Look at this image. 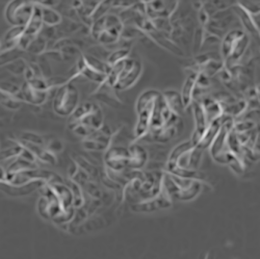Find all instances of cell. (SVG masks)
I'll list each match as a JSON object with an SVG mask.
<instances>
[{
  "label": "cell",
  "instance_id": "52a82bcc",
  "mask_svg": "<svg viewBox=\"0 0 260 259\" xmlns=\"http://www.w3.org/2000/svg\"><path fill=\"white\" fill-rule=\"evenodd\" d=\"M79 105V92L72 81H68L56 89L52 109L60 117L69 118Z\"/></svg>",
  "mask_w": 260,
  "mask_h": 259
},
{
  "label": "cell",
  "instance_id": "9c48e42d",
  "mask_svg": "<svg viewBox=\"0 0 260 259\" xmlns=\"http://www.w3.org/2000/svg\"><path fill=\"white\" fill-rule=\"evenodd\" d=\"M128 147L125 148L123 146L112 144L105 151L103 157L105 172L117 175L125 174L128 169Z\"/></svg>",
  "mask_w": 260,
  "mask_h": 259
},
{
  "label": "cell",
  "instance_id": "3957f363",
  "mask_svg": "<svg viewBox=\"0 0 260 259\" xmlns=\"http://www.w3.org/2000/svg\"><path fill=\"white\" fill-rule=\"evenodd\" d=\"M142 71L143 66L141 61L129 56L110 68L104 82L115 91H127L138 82Z\"/></svg>",
  "mask_w": 260,
  "mask_h": 259
},
{
  "label": "cell",
  "instance_id": "2e32d148",
  "mask_svg": "<svg viewBox=\"0 0 260 259\" xmlns=\"http://www.w3.org/2000/svg\"><path fill=\"white\" fill-rule=\"evenodd\" d=\"M46 149L49 150L51 153H53L55 155V152H60V151L62 150V144H61L60 141L54 139V140H51L49 142V144L47 145Z\"/></svg>",
  "mask_w": 260,
  "mask_h": 259
},
{
  "label": "cell",
  "instance_id": "9a60e30c",
  "mask_svg": "<svg viewBox=\"0 0 260 259\" xmlns=\"http://www.w3.org/2000/svg\"><path fill=\"white\" fill-rule=\"evenodd\" d=\"M46 49H47V41L39 36L35 41H32V43L29 45L26 51L34 54H42Z\"/></svg>",
  "mask_w": 260,
  "mask_h": 259
},
{
  "label": "cell",
  "instance_id": "ac0fdd59",
  "mask_svg": "<svg viewBox=\"0 0 260 259\" xmlns=\"http://www.w3.org/2000/svg\"><path fill=\"white\" fill-rule=\"evenodd\" d=\"M259 38H260V33H259Z\"/></svg>",
  "mask_w": 260,
  "mask_h": 259
},
{
  "label": "cell",
  "instance_id": "5b68a950",
  "mask_svg": "<svg viewBox=\"0 0 260 259\" xmlns=\"http://www.w3.org/2000/svg\"><path fill=\"white\" fill-rule=\"evenodd\" d=\"M125 23L122 18L114 13H107L90 26L92 38L104 46H113L122 41Z\"/></svg>",
  "mask_w": 260,
  "mask_h": 259
},
{
  "label": "cell",
  "instance_id": "8fae6325",
  "mask_svg": "<svg viewBox=\"0 0 260 259\" xmlns=\"http://www.w3.org/2000/svg\"><path fill=\"white\" fill-rule=\"evenodd\" d=\"M49 93L50 91L37 89L26 81L21 86V99H22V101L35 106L44 104L49 97Z\"/></svg>",
  "mask_w": 260,
  "mask_h": 259
},
{
  "label": "cell",
  "instance_id": "277c9868",
  "mask_svg": "<svg viewBox=\"0 0 260 259\" xmlns=\"http://www.w3.org/2000/svg\"><path fill=\"white\" fill-rule=\"evenodd\" d=\"M250 49V37L240 28H233L226 33L221 41V57L225 68L241 64L244 56Z\"/></svg>",
  "mask_w": 260,
  "mask_h": 259
},
{
  "label": "cell",
  "instance_id": "4fadbf2b",
  "mask_svg": "<svg viewBox=\"0 0 260 259\" xmlns=\"http://www.w3.org/2000/svg\"><path fill=\"white\" fill-rule=\"evenodd\" d=\"M161 95L170 111L175 116L181 118L182 113H184L185 111L180 93L176 91H167L161 93Z\"/></svg>",
  "mask_w": 260,
  "mask_h": 259
},
{
  "label": "cell",
  "instance_id": "ba28073f",
  "mask_svg": "<svg viewBox=\"0 0 260 259\" xmlns=\"http://www.w3.org/2000/svg\"><path fill=\"white\" fill-rule=\"evenodd\" d=\"M36 4L23 0L10 2L5 11V17L13 27H25L32 17Z\"/></svg>",
  "mask_w": 260,
  "mask_h": 259
},
{
  "label": "cell",
  "instance_id": "5bb4252c",
  "mask_svg": "<svg viewBox=\"0 0 260 259\" xmlns=\"http://www.w3.org/2000/svg\"><path fill=\"white\" fill-rule=\"evenodd\" d=\"M40 7H41L42 20H43V23H44V26L55 27L61 24L62 17L54 8H48V7H43V6H40Z\"/></svg>",
  "mask_w": 260,
  "mask_h": 259
},
{
  "label": "cell",
  "instance_id": "30bf717a",
  "mask_svg": "<svg viewBox=\"0 0 260 259\" xmlns=\"http://www.w3.org/2000/svg\"><path fill=\"white\" fill-rule=\"evenodd\" d=\"M115 135L111 133L110 129L103 125V127L90 137L83 140L82 146L91 151H103L107 150L113 143Z\"/></svg>",
  "mask_w": 260,
  "mask_h": 259
},
{
  "label": "cell",
  "instance_id": "7a4b0ae2",
  "mask_svg": "<svg viewBox=\"0 0 260 259\" xmlns=\"http://www.w3.org/2000/svg\"><path fill=\"white\" fill-rule=\"evenodd\" d=\"M103 113L95 103L84 102L78 105L68 118V126L76 136L83 140L103 127Z\"/></svg>",
  "mask_w": 260,
  "mask_h": 259
},
{
  "label": "cell",
  "instance_id": "8992f818",
  "mask_svg": "<svg viewBox=\"0 0 260 259\" xmlns=\"http://www.w3.org/2000/svg\"><path fill=\"white\" fill-rule=\"evenodd\" d=\"M160 96V93L154 90H148L144 92L138 99L136 104L137 123L134 128L133 142L140 143L146 140L149 135L151 122H152L155 105Z\"/></svg>",
  "mask_w": 260,
  "mask_h": 259
},
{
  "label": "cell",
  "instance_id": "e0dca14e",
  "mask_svg": "<svg viewBox=\"0 0 260 259\" xmlns=\"http://www.w3.org/2000/svg\"><path fill=\"white\" fill-rule=\"evenodd\" d=\"M6 180V169L0 165V182H4Z\"/></svg>",
  "mask_w": 260,
  "mask_h": 259
},
{
  "label": "cell",
  "instance_id": "7c38bea8",
  "mask_svg": "<svg viewBox=\"0 0 260 259\" xmlns=\"http://www.w3.org/2000/svg\"><path fill=\"white\" fill-rule=\"evenodd\" d=\"M128 169L133 171H140L148 161V152L139 144L133 142L128 146Z\"/></svg>",
  "mask_w": 260,
  "mask_h": 259
},
{
  "label": "cell",
  "instance_id": "6da1fadb",
  "mask_svg": "<svg viewBox=\"0 0 260 259\" xmlns=\"http://www.w3.org/2000/svg\"><path fill=\"white\" fill-rule=\"evenodd\" d=\"M203 151L193 146L190 141L176 146L167 159L166 172L182 178L200 180L198 168Z\"/></svg>",
  "mask_w": 260,
  "mask_h": 259
}]
</instances>
